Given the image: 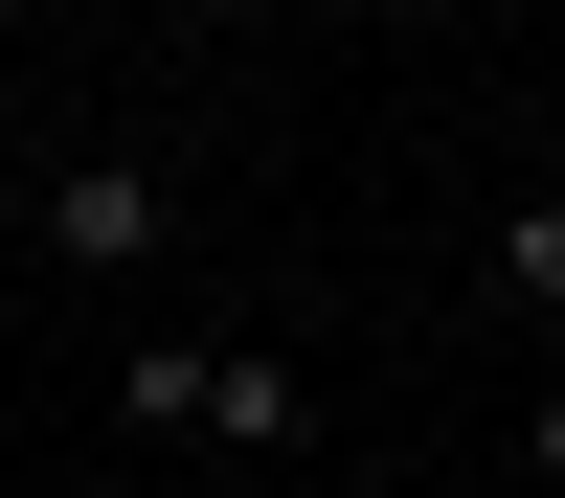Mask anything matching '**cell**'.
Wrapping results in <instances>:
<instances>
[{
	"label": "cell",
	"mask_w": 565,
	"mask_h": 498,
	"mask_svg": "<svg viewBox=\"0 0 565 498\" xmlns=\"http://www.w3.org/2000/svg\"><path fill=\"white\" fill-rule=\"evenodd\" d=\"M476 295H498V317H565V181H521V204H498V250H476Z\"/></svg>",
	"instance_id": "3"
},
{
	"label": "cell",
	"mask_w": 565,
	"mask_h": 498,
	"mask_svg": "<svg viewBox=\"0 0 565 498\" xmlns=\"http://www.w3.org/2000/svg\"><path fill=\"white\" fill-rule=\"evenodd\" d=\"M114 407H136V431H204V453H295L317 431V362L295 340H136Z\"/></svg>",
	"instance_id": "1"
},
{
	"label": "cell",
	"mask_w": 565,
	"mask_h": 498,
	"mask_svg": "<svg viewBox=\"0 0 565 498\" xmlns=\"http://www.w3.org/2000/svg\"><path fill=\"white\" fill-rule=\"evenodd\" d=\"M159 226H181V159H159V136H90V159H45L23 250L45 272H159Z\"/></svg>",
	"instance_id": "2"
},
{
	"label": "cell",
	"mask_w": 565,
	"mask_h": 498,
	"mask_svg": "<svg viewBox=\"0 0 565 498\" xmlns=\"http://www.w3.org/2000/svg\"><path fill=\"white\" fill-rule=\"evenodd\" d=\"M543 476H565V385H543Z\"/></svg>",
	"instance_id": "4"
}]
</instances>
